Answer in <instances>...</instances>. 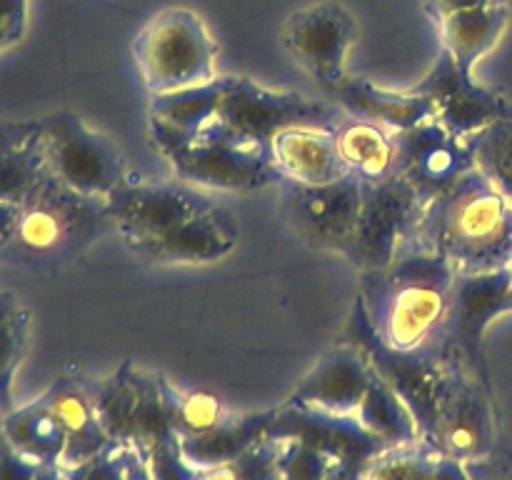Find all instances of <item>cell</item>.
<instances>
[{"label": "cell", "mask_w": 512, "mask_h": 480, "mask_svg": "<svg viewBox=\"0 0 512 480\" xmlns=\"http://www.w3.org/2000/svg\"><path fill=\"white\" fill-rule=\"evenodd\" d=\"M455 275L448 260L420 245L385 268L360 273L358 303L380 343L400 353H448Z\"/></svg>", "instance_id": "obj_1"}, {"label": "cell", "mask_w": 512, "mask_h": 480, "mask_svg": "<svg viewBox=\"0 0 512 480\" xmlns=\"http://www.w3.org/2000/svg\"><path fill=\"white\" fill-rule=\"evenodd\" d=\"M448 260L455 273H488L512 265V203L473 168L425 203L415 243Z\"/></svg>", "instance_id": "obj_2"}, {"label": "cell", "mask_w": 512, "mask_h": 480, "mask_svg": "<svg viewBox=\"0 0 512 480\" xmlns=\"http://www.w3.org/2000/svg\"><path fill=\"white\" fill-rule=\"evenodd\" d=\"M150 138L175 178L198 188L258 190L283 183L268 145L248 143L215 123L195 133H178L150 120Z\"/></svg>", "instance_id": "obj_3"}, {"label": "cell", "mask_w": 512, "mask_h": 480, "mask_svg": "<svg viewBox=\"0 0 512 480\" xmlns=\"http://www.w3.org/2000/svg\"><path fill=\"white\" fill-rule=\"evenodd\" d=\"M105 200L88 198L53 173L23 203L15 240L5 253L30 265H60L78 258L108 228Z\"/></svg>", "instance_id": "obj_4"}, {"label": "cell", "mask_w": 512, "mask_h": 480, "mask_svg": "<svg viewBox=\"0 0 512 480\" xmlns=\"http://www.w3.org/2000/svg\"><path fill=\"white\" fill-rule=\"evenodd\" d=\"M133 58L150 95L178 93L218 78V45L188 8H165L140 28Z\"/></svg>", "instance_id": "obj_5"}, {"label": "cell", "mask_w": 512, "mask_h": 480, "mask_svg": "<svg viewBox=\"0 0 512 480\" xmlns=\"http://www.w3.org/2000/svg\"><path fill=\"white\" fill-rule=\"evenodd\" d=\"M345 118L335 103L313 100L295 90H270L243 75H223L215 125L248 143L270 145L273 135L290 125L338 128Z\"/></svg>", "instance_id": "obj_6"}, {"label": "cell", "mask_w": 512, "mask_h": 480, "mask_svg": "<svg viewBox=\"0 0 512 480\" xmlns=\"http://www.w3.org/2000/svg\"><path fill=\"white\" fill-rule=\"evenodd\" d=\"M423 210L425 200L400 175L363 183L360 213L343 258L360 273L385 268L415 243Z\"/></svg>", "instance_id": "obj_7"}, {"label": "cell", "mask_w": 512, "mask_h": 480, "mask_svg": "<svg viewBox=\"0 0 512 480\" xmlns=\"http://www.w3.org/2000/svg\"><path fill=\"white\" fill-rule=\"evenodd\" d=\"M348 340L363 350L375 373L403 398L420 428V438L428 443L433 438L435 420H438L440 400L450 375V350L448 353H400L380 343L375 330L370 328L363 313V305L355 298L353 315L348 320Z\"/></svg>", "instance_id": "obj_8"}, {"label": "cell", "mask_w": 512, "mask_h": 480, "mask_svg": "<svg viewBox=\"0 0 512 480\" xmlns=\"http://www.w3.org/2000/svg\"><path fill=\"white\" fill-rule=\"evenodd\" d=\"M50 173L75 193L108 200L130 178L125 158L108 135L90 128L73 110H58L40 120Z\"/></svg>", "instance_id": "obj_9"}, {"label": "cell", "mask_w": 512, "mask_h": 480, "mask_svg": "<svg viewBox=\"0 0 512 480\" xmlns=\"http://www.w3.org/2000/svg\"><path fill=\"white\" fill-rule=\"evenodd\" d=\"M215 205L198 185L185 180H133L113 190L105 200L110 225L135 255L173 233L178 225Z\"/></svg>", "instance_id": "obj_10"}, {"label": "cell", "mask_w": 512, "mask_h": 480, "mask_svg": "<svg viewBox=\"0 0 512 480\" xmlns=\"http://www.w3.org/2000/svg\"><path fill=\"white\" fill-rule=\"evenodd\" d=\"M495 438H498V425H495L488 375L475 370L450 350L448 385L428 445L448 458L478 463L493 455Z\"/></svg>", "instance_id": "obj_11"}, {"label": "cell", "mask_w": 512, "mask_h": 480, "mask_svg": "<svg viewBox=\"0 0 512 480\" xmlns=\"http://www.w3.org/2000/svg\"><path fill=\"white\" fill-rule=\"evenodd\" d=\"M288 53L323 85L335 88L348 78V53L358 38V23L345 5L335 0L295 10L283 30Z\"/></svg>", "instance_id": "obj_12"}, {"label": "cell", "mask_w": 512, "mask_h": 480, "mask_svg": "<svg viewBox=\"0 0 512 480\" xmlns=\"http://www.w3.org/2000/svg\"><path fill=\"white\" fill-rule=\"evenodd\" d=\"M410 90L423 95L433 105L435 120L460 140H470L510 110V103L498 90L480 85L475 75L463 73L458 60L445 48H440L433 68Z\"/></svg>", "instance_id": "obj_13"}, {"label": "cell", "mask_w": 512, "mask_h": 480, "mask_svg": "<svg viewBox=\"0 0 512 480\" xmlns=\"http://www.w3.org/2000/svg\"><path fill=\"white\" fill-rule=\"evenodd\" d=\"M363 200V180L355 175L325 185L285 183V210L300 238L318 250L343 255Z\"/></svg>", "instance_id": "obj_14"}, {"label": "cell", "mask_w": 512, "mask_h": 480, "mask_svg": "<svg viewBox=\"0 0 512 480\" xmlns=\"http://www.w3.org/2000/svg\"><path fill=\"white\" fill-rule=\"evenodd\" d=\"M512 313V270L458 273L450 295L448 350L485 373L483 338L490 323Z\"/></svg>", "instance_id": "obj_15"}, {"label": "cell", "mask_w": 512, "mask_h": 480, "mask_svg": "<svg viewBox=\"0 0 512 480\" xmlns=\"http://www.w3.org/2000/svg\"><path fill=\"white\" fill-rule=\"evenodd\" d=\"M473 168L468 140L455 138L435 118L398 133V175L418 190L425 203L453 188Z\"/></svg>", "instance_id": "obj_16"}, {"label": "cell", "mask_w": 512, "mask_h": 480, "mask_svg": "<svg viewBox=\"0 0 512 480\" xmlns=\"http://www.w3.org/2000/svg\"><path fill=\"white\" fill-rule=\"evenodd\" d=\"M268 438L303 440L338 458L353 473L368 465L380 450L388 448L378 435H373L360 423L358 415L325 413V410L298 408L288 403L275 408L268 425Z\"/></svg>", "instance_id": "obj_17"}, {"label": "cell", "mask_w": 512, "mask_h": 480, "mask_svg": "<svg viewBox=\"0 0 512 480\" xmlns=\"http://www.w3.org/2000/svg\"><path fill=\"white\" fill-rule=\"evenodd\" d=\"M373 383V365L355 343L335 345L315 363L285 403L325 413L355 415Z\"/></svg>", "instance_id": "obj_18"}, {"label": "cell", "mask_w": 512, "mask_h": 480, "mask_svg": "<svg viewBox=\"0 0 512 480\" xmlns=\"http://www.w3.org/2000/svg\"><path fill=\"white\" fill-rule=\"evenodd\" d=\"M270 160L283 183L325 185L345 178L335 128L328 125H290L270 140Z\"/></svg>", "instance_id": "obj_19"}, {"label": "cell", "mask_w": 512, "mask_h": 480, "mask_svg": "<svg viewBox=\"0 0 512 480\" xmlns=\"http://www.w3.org/2000/svg\"><path fill=\"white\" fill-rule=\"evenodd\" d=\"M325 93L350 118L385 125L393 133H403V130L435 118L433 105L423 95H415L413 90L380 88L373 80L358 78V75H348L343 83Z\"/></svg>", "instance_id": "obj_20"}, {"label": "cell", "mask_w": 512, "mask_h": 480, "mask_svg": "<svg viewBox=\"0 0 512 480\" xmlns=\"http://www.w3.org/2000/svg\"><path fill=\"white\" fill-rule=\"evenodd\" d=\"M238 238L240 233L233 215L215 203L210 210L185 220L173 233L150 245L143 258L158 263H215L238 248Z\"/></svg>", "instance_id": "obj_21"}, {"label": "cell", "mask_w": 512, "mask_h": 480, "mask_svg": "<svg viewBox=\"0 0 512 480\" xmlns=\"http://www.w3.org/2000/svg\"><path fill=\"white\" fill-rule=\"evenodd\" d=\"M40 398L58 415L65 438H68L63 455L65 468L90 460L93 455L103 453L108 445H113L83 380L58 378Z\"/></svg>", "instance_id": "obj_22"}, {"label": "cell", "mask_w": 512, "mask_h": 480, "mask_svg": "<svg viewBox=\"0 0 512 480\" xmlns=\"http://www.w3.org/2000/svg\"><path fill=\"white\" fill-rule=\"evenodd\" d=\"M508 0H488L478 8L463 10L438 25L443 48L458 60L460 70L468 75L475 73V65L498 45L508 28Z\"/></svg>", "instance_id": "obj_23"}, {"label": "cell", "mask_w": 512, "mask_h": 480, "mask_svg": "<svg viewBox=\"0 0 512 480\" xmlns=\"http://www.w3.org/2000/svg\"><path fill=\"white\" fill-rule=\"evenodd\" d=\"M335 140L348 173L363 183L398 175V133L385 125L345 115L335 128Z\"/></svg>", "instance_id": "obj_24"}, {"label": "cell", "mask_w": 512, "mask_h": 480, "mask_svg": "<svg viewBox=\"0 0 512 480\" xmlns=\"http://www.w3.org/2000/svg\"><path fill=\"white\" fill-rule=\"evenodd\" d=\"M273 410L248 415L230 413L218 428L208 430L193 438H180L183 453L195 468H213V465L235 463L240 455L248 453L250 448L268 438V425L273 420Z\"/></svg>", "instance_id": "obj_25"}, {"label": "cell", "mask_w": 512, "mask_h": 480, "mask_svg": "<svg viewBox=\"0 0 512 480\" xmlns=\"http://www.w3.org/2000/svg\"><path fill=\"white\" fill-rule=\"evenodd\" d=\"M0 435L33 463H63L68 438L58 415L43 398L3 413Z\"/></svg>", "instance_id": "obj_26"}, {"label": "cell", "mask_w": 512, "mask_h": 480, "mask_svg": "<svg viewBox=\"0 0 512 480\" xmlns=\"http://www.w3.org/2000/svg\"><path fill=\"white\" fill-rule=\"evenodd\" d=\"M145 380H148V373L135 370L130 360H125L108 378L83 380L113 443L128 445L130 423L143 398Z\"/></svg>", "instance_id": "obj_27"}, {"label": "cell", "mask_w": 512, "mask_h": 480, "mask_svg": "<svg viewBox=\"0 0 512 480\" xmlns=\"http://www.w3.org/2000/svg\"><path fill=\"white\" fill-rule=\"evenodd\" d=\"M358 420L378 435L385 445H403L415 443L420 438V428L415 423L413 413L408 405L403 403L398 393L380 378L373 370V383H370L368 393H365L363 403L358 408Z\"/></svg>", "instance_id": "obj_28"}, {"label": "cell", "mask_w": 512, "mask_h": 480, "mask_svg": "<svg viewBox=\"0 0 512 480\" xmlns=\"http://www.w3.org/2000/svg\"><path fill=\"white\" fill-rule=\"evenodd\" d=\"M220 90H223V75L205 85L178 90V93L150 95V120L173 128L178 133H195L215 120Z\"/></svg>", "instance_id": "obj_29"}, {"label": "cell", "mask_w": 512, "mask_h": 480, "mask_svg": "<svg viewBox=\"0 0 512 480\" xmlns=\"http://www.w3.org/2000/svg\"><path fill=\"white\" fill-rule=\"evenodd\" d=\"M160 393H163L165 408H168L170 423H173L178 438L208 433L230 415L223 400L213 393H205V390H180L165 378H160Z\"/></svg>", "instance_id": "obj_30"}, {"label": "cell", "mask_w": 512, "mask_h": 480, "mask_svg": "<svg viewBox=\"0 0 512 480\" xmlns=\"http://www.w3.org/2000/svg\"><path fill=\"white\" fill-rule=\"evenodd\" d=\"M50 173L43 128L28 143L0 153V200L23 205Z\"/></svg>", "instance_id": "obj_31"}, {"label": "cell", "mask_w": 512, "mask_h": 480, "mask_svg": "<svg viewBox=\"0 0 512 480\" xmlns=\"http://www.w3.org/2000/svg\"><path fill=\"white\" fill-rule=\"evenodd\" d=\"M30 313L18 298L0 288V405L8 413L15 375L28 348Z\"/></svg>", "instance_id": "obj_32"}, {"label": "cell", "mask_w": 512, "mask_h": 480, "mask_svg": "<svg viewBox=\"0 0 512 480\" xmlns=\"http://www.w3.org/2000/svg\"><path fill=\"white\" fill-rule=\"evenodd\" d=\"M475 168L512 203V105L503 118L468 140Z\"/></svg>", "instance_id": "obj_33"}, {"label": "cell", "mask_w": 512, "mask_h": 480, "mask_svg": "<svg viewBox=\"0 0 512 480\" xmlns=\"http://www.w3.org/2000/svg\"><path fill=\"white\" fill-rule=\"evenodd\" d=\"M438 458V450L425 440L388 445L355 473V480H430Z\"/></svg>", "instance_id": "obj_34"}, {"label": "cell", "mask_w": 512, "mask_h": 480, "mask_svg": "<svg viewBox=\"0 0 512 480\" xmlns=\"http://www.w3.org/2000/svg\"><path fill=\"white\" fill-rule=\"evenodd\" d=\"M345 465L303 440H278V480H338Z\"/></svg>", "instance_id": "obj_35"}, {"label": "cell", "mask_w": 512, "mask_h": 480, "mask_svg": "<svg viewBox=\"0 0 512 480\" xmlns=\"http://www.w3.org/2000/svg\"><path fill=\"white\" fill-rule=\"evenodd\" d=\"M145 455V465L153 480H195L198 470L183 453L178 435L160 443L150 445L148 450H140Z\"/></svg>", "instance_id": "obj_36"}, {"label": "cell", "mask_w": 512, "mask_h": 480, "mask_svg": "<svg viewBox=\"0 0 512 480\" xmlns=\"http://www.w3.org/2000/svg\"><path fill=\"white\" fill-rule=\"evenodd\" d=\"M130 445H108L103 453L68 468L65 480H125L128 478Z\"/></svg>", "instance_id": "obj_37"}, {"label": "cell", "mask_w": 512, "mask_h": 480, "mask_svg": "<svg viewBox=\"0 0 512 480\" xmlns=\"http://www.w3.org/2000/svg\"><path fill=\"white\" fill-rule=\"evenodd\" d=\"M233 465L240 480H278V440H260Z\"/></svg>", "instance_id": "obj_38"}, {"label": "cell", "mask_w": 512, "mask_h": 480, "mask_svg": "<svg viewBox=\"0 0 512 480\" xmlns=\"http://www.w3.org/2000/svg\"><path fill=\"white\" fill-rule=\"evenodd\" d=\"M25 18H28V0H0V50L23 38Z\"/></svg>", "instance_id": "obj_39"}, {"label": "cell", "mask_w": 512, "mask_h": 480, "mask_svg": "<svg viewBox=\"0 0 512 480\" xmlns=\"http://www.w3.org/2000/svg\"><path fill=\"white\" fill-rule=\"evenodd\" d=\"M38 463L20 455L8 440L0 435V480H33Z\"/></svg>", "instance_id": "obj_40"}, {"label": "cell", "mask_w": 512, "mask_h": 480, "mask_svg": "<svg viewBox=\"0 0 512 480\" xmlns=\"http://www.w3.org/2000/svg\"><path fill=\"white\" fill-rule=\"evenodd\" d=\"M40 130V120H0V153L28 143Z\"/></svg>", "instance_id": "obj_41"}, {"label": "cell", "mask_w": 512, "mask_h": 480, "mask_svg": "<svg viewBox=\"0 0 512 480\" xmlns=\"http://www.w3.org/2000/svg\"><path fill=\"white\" fill-rule=\"evenodd\" d=\"M483 3H488V0H425L423 8H425V15H428L435 25H440L445 18H450V15L463 13V10H470V8H478V5Z\"/></svg>", "instance_id": "obj_42"}, {"label": "cell", "mask_w": 512, "mask_h": 480, "mask_svg": "<svg viewBox=\"0 0 512 480\" xmlns=\"http://www.w3.org/2000/svg\"><path fill=\"white\" fill-rule=\"evenodd\" d=\"M20 213H23V205L13 203V200H0V253L10 248V243L15 240L20 225Z\"/></svg>", "instance_id": "obj_43"}, {"label": "cell", "mask_w": 512, "mask_h": 480, "mask_svg": "<svg viewBox=\"0 0 512 480\" xmlns=\"http://www.w3.org/2000/svg\"><path fill=\"white\" fill-rule=\"evenodd\" d=\"M430 480H470L468 463L463 460L448 458V455H440L438 463H435L433 478Z\"/></svg>", "instance_id": "obj_44"}, {"label": "cell", "mask_w": 512, "mask_h": 480, "mask_svg": "<svg viewBox=\"0 0 512 480\" xmlns=\"http://www.w3.org/2000/svg\"><path fill=\"white\" fill-rule=\"evenodd\" d=\"M125 480H153L145 465V455L130 445V458H128V478Z\"/></svg>", "instance_id": "obj_45"}, {"label": "cell", "mask_w": 512, "mask_h": 480, "mask_svg": "<svg viewBox=\"0 0 512 480\" xmlns=\"http://www.w3.org/2000/svg\"><path fill=\"white\" fill-rule=\"evenodd\" d=\"M195 480H240L238 470L233 463L228 465H213V468H200Z\"/></svg>", "instance_id": "obj_46"}, {"label": "cell", "mask_w": 512, "mask_h": 480, "mask_svg": "<svg viewBox=\"0 0 512 480\" xmlns=\"http://www.w3.org/2000/svg\"><path fill=\"white\" fill-rule=\"evenodd\" d=\"M68 478V468L63 463H43L35 470L33 480H65Z\"/></svg>", "instance_id": "obj_47"}, {"label": "cell", "mask_w": 512, "mask_h": 480, "mask_svg": "<svg viewBox=\"0 0 512 480\" xmlns=\"http://www.w3.org/2000/svg\"><path fill=\"white\" fill-rule=\"evenodd\" d=\"M5 413V410H3V405H0V415H3Z\"/></svg>", "instance_id": "obj_48"}, {"label": "cell", "mask_w": 512, "mask_h": 480, "mask_svg": "<svg viewBox=\"0 0 512 480\" xmlns=\"http://www.w3.org/2000/svg\"><path fill=\"white\" fill-rule=\"evenodd\" d=\"M503 480H512V478H503Z\"/></svg>", "instance_id": "obj_49"}, {"label": "cell", "mask_w": 512, "mask_h": 480, "mask_svg": "<svg viewBox=\"0 0 512 480\" xmlns=\"http://www.w3.org/2000/svg\"><path fill=\"white\" fill-rule=\"evenodd\" d=\"M510 270H512V265H510Z\"/></svg>", "instance_id": "obj_50"}]
</instances>
